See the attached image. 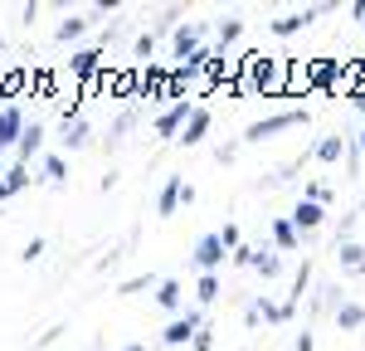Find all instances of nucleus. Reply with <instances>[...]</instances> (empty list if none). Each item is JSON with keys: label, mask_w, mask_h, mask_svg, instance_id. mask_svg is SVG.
<instances>
[{"label": "nucleus", "mask_w": 365, "mask_h": 351, "mask_svg": "<svg viewBox=\"0 0 365 351\" xmlns=\"http://www.w3.org/2000/svg\"><path fill=\"white\" fill-rule=\"evenodd\" d=\"M307 113H278V117H263V122H253L249 132H244V142H263V137H273V132H287V127H302Z\"/></svg>", "instance_id": "f257e3e1"}, {"label": "nucleus", "mask_w": 365, "mask_h": 351, "mask_svg": "<svg viewBox=\"0 0 365 351\" xmlns=\"http://www.w3.org/2000/svg\"><path fill=\"white\" fill-rule=\"evenodd\" d=\"M220 263H225V239H220V234H205L195 244V268L200 273H215Z\"/></svg>", "instance_id": "f03ea898"}, {"label": "nucleus", "mask_w": 365, "mask_h": 351, "mask_svg": "<svg viewBox=\"0 0 365 351\" xmlns=\"http://www.w3.org/2000/svg\"><path fill=\"white\" fill-rule=\"evenodd\" d=\"M200 327H205V317H200V312H185V317H175V322L166 327V342H170V347H180V342H195Z\"/></svg>", "instance_id": "7ed1b4c3"}, {"label": "nucleus", "mask_w": 365, "mask_h": 351, "mask_svg": "<svg viewBox=\"0 0 365 351\" xmlns=\"http://www.w3.org/2000/svg\"><path fill=\"white\" fill-rule=\"evenodd\" d=\"M190 117H195V108H190V103L180 98V103H175L170 113H161V122H156V132H161V137H175V132H185V122H190Z\"/></svg>", "instance_id": "20e7f679"}, {"label": "nucleus", "mask_w": 365, "mask_h": 351, "mask_svg": "<svg viewBox=\"0 0 365 351\" xmlns=\"http://www.w3.org/2000/svg\"><path fill=\"white\" fill-rule=\"evenodd\" d=\"M25 117H20V108H0V146H20V137H25Z\"/></svg>", "instance_id": "39448f33"}, {"label": "nucleus", "mask_w": 365, "mask_h": 351, "mask_svg": "<svg viewBox=\"0 0 365 351\" xmlns=\"http://www.w3.org/2000/svg\"><path fill=\"white\" fill-rule=\"evenodd\" d=\"M200 39H205V25H185V29H175V58H190L200 54Z\"/></svg>", "instance_id": "423d86ee"}, {"label": "nucleus", "mask_w": 365, "mask_h": 351, "mask_svg": "<svg viewBox=\"0 0 365 351\" xmlns=\"http://www.w3.org/2000/svg\"><path fill=\"white\" fill-rule=\"evenodd\" d=\"M322 220H327V210H322L317 200H302L297 210H292V225H297V230H317Z\"/></svg>", "instance_id": "0eeeda50"}, {"label": "nucleus", "mask_w": 365, "mask_h": 351, "mask_svg": "<svg viewBox=\"0 0 365 351\" xmlns=\"http://www.w3.org/2000/svg\"><path fill=\"white\" fill-rule=\"evenodd\" d=\"M39 146H44V127H39V122H29L25 137H20V166H29V156H39Z\"/></svg>", "instance_id": "6e6552de"}, {"label": "nucleus", "mask_w": 365, "mask_h": 351, "mask_svg": "<svg viewBox=\"0 0 365 351\" xmlns=\"http://www.w3.org/2000/svg\"><path fill=\"white\" fill-rule=\"evenodd\" d=\"M205 132H210V113H205V108H195V117L185 122V137H180V142H185V146H200V142H205Z\"/></svg>", "instance_id": "1a4fd4ad"}, {"label": "nucleus", "mask_w": 365, "mask_h": 351, "mask_svg": "<svg viewBox=\"0 0 365 351\" xmlns=\"http://www.w3.org/2000/svg\"><path fill=\"white\" fill-rule=\"evenodd\" d=\"M312 20H317V10H302V15H282L278 25H273V34H278V39H287V34H297V29L312 25Z\"/></svg>", "instance_id": "9d476101"}, {"label": "nucleus", "mask_w": 365, "mask_h": 351, "mask_svg": "<svg viewBox=\"0 0 365 351\" xmlns=\"http://www.w3.org/2000/svg\"><path fill=\"white\" fill-rule=\"evenodd\" d=\"M180 190H185V185H180V176H170L166 190H161V200H156V210H161V215H175V205H180Z\"/></svg>", "instance_id": "9b49d317"}, {"label": "nucleus", "mask_w": 365, "mask_h": 351, "mask_svg": "<svg viewBox=\"0 0 365 351\" xmlns=\"http://www.w3.org/2000/svg\"><path fill=\"white\" fill-rule=\"evenodd\" d=\"M336 259L346 263V268H365V244H351V239H346V244H336Z\"/></svg>", "instance_id": "f8f14e48"}, {"label": "nucleus", "mask_w": 365, "mask_h": 351, "mask_svg": "<svg viewBox=\"0 0 365 351\" xmlns=\"http://www.w3.org/2000/svg\"><path fill=\"white\" fill-rule=\"evenodd\" d=\"M336 327H346V332H351V327H365V307L341 302V307H336Z\"/></svg>", "instance_id": "ddd939ff"}, {"label": "nucleus", "mask_w": 365, "mask_h": 351, "mask_svg": "<svg viewBox=\"0 0 365 351\" xmlns=\"http://www.w3.org/2000/svg\"><path fill=\"white\" fill-rule=\"evenodd\" d=\"M63 142H68V146H83L88 142V122H83V117H63Z\"/></svg>", "instance_id": "4468645a"}, {"label": "nucleus", "mask_w": 365, "mask_h": 351, "mask_svg": "<svg viewBox=\"0 0 365 351\" xmlns=\"http://www.w3.org/2000/svg\"><path fill=\"white\" fill-rule=\"evenodd\" d=\"M98 63H103V49H83V54L68 58V68H73V73H93Z\"/></svg>", "instance_id": "2eb2a0df"}, {"label": "nucleus", "mask_w": 365, "mask_h": 351, "mask_svg": "<svg viewBox=\"0 0 365 351\" xmlns=\"http://www.w3.org/2000/svg\"><path fill=\"white\" fill-rule=\"evenodd\" d=\"M273 239H278L282 249H297V225H292V220H278V225H273Z\"/></svg>", "instance_id": "dca6fc26"}, {"label": "nucleus", "mask_w": 365, "mask_h": 351, "mask_svg": "<svg viewBox=\"0 0 365 351\" xmlns=\"http://www.w3.org/2000/svg\"><path fill=\"white\" fill-rule=\"evenodd\" d=\"M341 137H322V142H317V161H341Z\"/></svg>", "instance_id": "f3484780"}, {"label": "nucleus", "mask_w": 365, "mask_h": 351, "mask_svg": "<svg viewBox=\"0 0 365 351\" xmlns=\"http://www.w3.org/2000/svg\"><path fill=\"white\" fill-rule=\"evenodd\" d=\"M156 302H161V307H180V283H175V278H166V283L156 288Z\"/></svg>", "instance_id": "a211bd4d"}, {"label": "nucleus", "mask_w": 365, "mask_h": 351, "mask_svg": "<svg viewBox=\"0 0 365 351\" xmlns=\"http://www.w3.org/2000/svg\"><path fill=\"white\" fill-rule=\"evenodd\" d=\"M253 268H258L263 278H278V273H282V259H278V254H258V259H253Z\"/></svg>", "instance_id": "6ab92c4d"}, {"label": "nucleus", "mask_w": 365, "mask_h": 351, "mask_svg": "<svg viewBox=\"0 0 365 351\" xmlns=\"http://www.w3.org/2000/svg\"><path fill=\"white\" fill-rule=\"evenodd\" d=\"M88 29V20H78V15H68V20H63V25H58V39H63V44H68V39H78V34H83Z\"/></svg>", "instance_id": "aec40b11"}, {"label": "nucleus", "mask_w": 365, "mask_h": 351, "mask_svg": "<svg viewBox=\"0 0 365 351\" xmlns=\"http://www.w3.org/2000/svg\"><path fill=\"white\" fill-rule=\"evenodd\" d=\"M220 297V278L215 273H200V302H215Z\"/></svg>", "instance_id": "412c9836"}, {"label": "nucleus", "mask_w": 365, "mask_h": 351, "mask_svg": "<svg viewBox=\"0 0 365 351\" xmlns=\"http://www.w3.org/2000/svg\"><path fill=\"white\" fill-rule=\"evenodd\" d=\"M239 34H244V25H239V20H225V25H220V49H225V44H234Z\"/></svg>", "instance_id": "4be33fe9"}, {"label": "nucleus", "mask_w": 365, "mask_h": 351, "mask_svg": "<svg viewBox=\"0 0 365 351\" xmlns=\"http://www.w3.org/2000/svg\"><path fill=\"white\" fill-rule=\"evenodd\" d=\"M25 180H29V166H10V171H5V185H10V190H20Z\"/></svg>", "instance_id": "5701e85b"}, {"label": "nucleus", "mask_w": 365, "mask_h": 351, "mask_svg": "<svg viewBox=\"0 0 365 351\" xmlns=\"http://www.w3.org/2000/svg\"><path fill=\"white\" fill-rule=\"evenodd\" d=\"M44 171H49V180H63V176H68V166H63L58 156H49V161H44Z\"/></svg>", "instance_id": "b1692460"}, {"label": "nucleus", "mask_w": 365, "mask_h": 351, "mask_svg": "<svg viewBox=\"0 0 365 351\" xmlns=\"http://www.w3.org/2000/svg\"><path fill=\"white\" fill-rule=\"evenodd\" d=\"M253 259H258V249H244V244L234 249V263H249V268H253Z\"/></svg>", "instance_id": "393cba45"}, {"label": "nucleus", "mask_w": 365, "mask_h": 351, "mask_svg": "<svg viewBox=\"0 0 365 351\" xmlns=\"http://www.w3.org/2000/svg\"><path fill=\"white\" fill-rule=\"evenodd\" d=\"M220 239H225V249H239V230H234V225H225V230H220Z\"/></svg>", "instance_id": "a878e982"}, {"label": "nucleus", "mask_w": 365, "mask_h": 351, "mask_svg": "<svg viewBox=\"0 0 365 351\" xmlns=\"http://www.w3.org/2000/svg\"><path fill=\"white\" fill-rule=\"evenodd\" d=\"M10 195H15V190H10V185H5V180H0V200H10Z\"/></svg>", "instance_id": "bb28decb"}, {"label": "nucleus", "mask_w": 365, "mask_h": 351, "mask_svg": "<svg viewBox=\"0 0 365 351\" xmlns=\"http://www.w3.org/2000/svg\"><path fill=\"white\" fill-rule=\"evenodd\" d=\"M356 151H365V132H361V142H356Z\"/></svg>", "instance_id": "cd10ccee"}, {"label": "nucleus", "mask_w": 365, "mask_h": 351, "mask_svg": "<svg viewBox=\"0 0 365 351\" xmlns=\"http://www.w3.org/2000/svg\"><path fill=\"white\" fill-rule=\"evenodd\" d=\"M0 180H5V166H0Z\"/></svg>", "instance_id": "c85d7f7f"}]
</instances>
